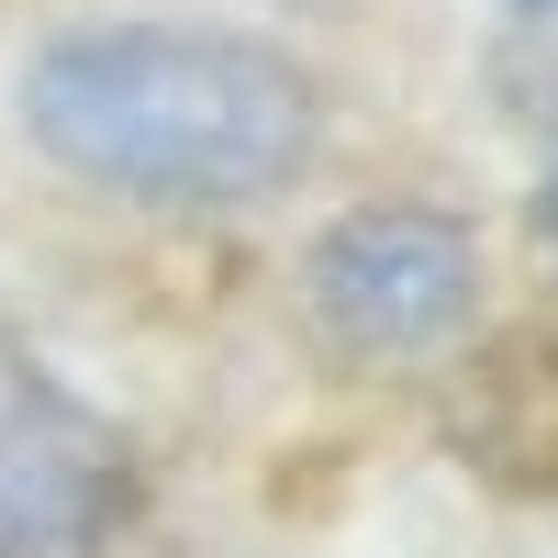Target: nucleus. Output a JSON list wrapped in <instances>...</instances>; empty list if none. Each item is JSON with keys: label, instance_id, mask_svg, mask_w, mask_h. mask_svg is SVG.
I'll list each match as a JSON object with an SVG mask.
<instances>
[{"label": "nucleus", "instance_id": "nucleus-4", "mask_svg": "<svg viewBox=\"0 0 558 558\" xmlns=\"http://www.w3.org/2000/svg\"><path fill=\"white\" fill-rule=\"evenodd\" d=\"M492 101L514 134H536V146H558V0H525L514 34L492 45Z\"/></svg>", "mask_w": 558, "mask_h": 558}, {"label": "nucleus", "instance_id": "nucleus-3", "mask_svg": "<svg viewBox=\"0 0 558 558\" xmlns=\"http://www.w3.org/2000/svg\"><path fill=\"white\" fill-rule=\"evenodd\" d=\"M302 291L357 357H436L481 313V235L436 202H357L313 235Z\"/></svg>", "mask_w": 558, "mask_h": 558}, {"label": "nucleus", "instance_id": "nucleus-2", "mask_svg": "<svg viewBox=\"0 0 558 558\" xmlns=\"http://www.w3.org/2000/svg\"><path fill=\"white\" fill-rule=\"evenodd\" d=\"M146 514V470L57 357L0 324V558H112Z\"/></svg>", "mask_w": 558, "mask_h": 558}, {"label": "nucleus", "instance_id": "nucleus-5", "mask_svg": "<svg viewBox=\"0 0 558 558\" xmlns=\"http://www.w3.org/2000/svg\"><path fill=\"white\" fill-rule=\"evenodd\" d=\"M536 246H547V257H558V168H547V179H536Z\"/></svg>", "mask_w": 558, "mask_h": 558}, {"label": "nucleus", "instance_id": "nucleus-1", "mask_svg": "<svg viewBox=\"0 0 558 558\" xmlns=\"http://www.w3.org/2000/svg\"><path fill=\"white\" fill-rule=\"evenodd\" d=\"M12 112L45 168L168 213H235L291 191L324 134L302 68L213 23H68L23 57Z\"/></svg>", "mask_w": 558, "mask_h": 558}, {"label": "nucleus", "instance_id": "nucleus-6", "mask_svg": "<svg viewBox=\"0 0 558 558\" xmlns=\"http://www.w3.org/2000/svg\"><path fill=\"white\" fill-rule=\"evenodd\" d=\"M514 12H525V0H514Z\"/></svg>", "mask_w": 558, "mask_h": 558}]
</instances>
